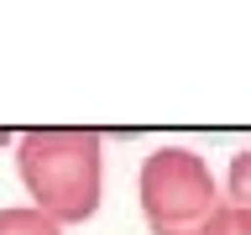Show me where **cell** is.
Returning a JSON list of instances; mask_svg holds the SVG:
<instances>
[{
    "mask_svg": "<svg viewBox=\"0 0 251 235\" xmlns=\"http://www.w3.org/2000/svg\"><path fill=\"white\" fill-rule=\"evenodd\" d=\"M16 172L37 214H47L58 230L84 225L100 209L105 193V146L94 131L74 125H42L16 141Z\"/></svg>",
    "mask_w": 251,
    "mask_h": 235,
    "instance_id": "cell-1",
    "label": "cell"
},
{
    "mask_svg": "<svg viewBox=\"0 0 251 235\" xmlns=\"http://www.w3.org/2000/svg\"><path fill=\"white\" fill-rule=\"evenodd\" d=\"M141 214L152 235H215L225 219V193L199 152L157 146L136 178Z\"/></svg>",
    "mask_w": 251,
    "mask_h": 235,
    "instance_id": "cell-2",
    "label": "cell"
},
{
    "mask_svg": "<svg viewBox=\"0 0 251 235\" xmlns=\"http://www.w3.org/2000/svg\"><path fill=\"white\" fill-rule=\"evenodd\" d=\"M0 146H11V131H0Z\"/></svg>",
    "mask_w": 251,
    "mask_h": 235,
    "instance_id": "cell-6",
    "label": "cell"
},
{
    "mask_svg": "<svg viewBox=\"0 0 251 235\" xmlns=\"http://www.w3.org/2000/svg\"><path fill=\"white\" fill-rule=\"evenodd\" d=\"M225 204H230V209H251V146L230 157V172H225Z\"/></svg>",
    "mask_w": 251,
    "mask_h": 235,
    "instance_id": "cell-4",
    "label": "cell"
},
{
    "mask_svg": "<svg viewBox=\"0 0 251 235\" xmlns=\"http://www.w3.org/2000/svg\"><path fill=\"white\" fill-rule=\"evenodd\" d=\"M215 235H251V209H230L225 204V219H220Z\"/></svg>",
    "mask_w": 251,
    "mask_h": 235,
    "instance_id": "cell-5",
    "label": "cell"
},
{
    "mask_svg": "<svg viewBox=\"0 0 251 235\" xmlns=\"http://www.w3.org/2000/svg\"><path fill=\"white\" fill-rule=\"evenodd\" d=\"M0 235H63V230L31 204H11V209H0Z\"/></svg>",
    "mask_w": 251,
    "mask_h": 235,
    "instance_id": "cell-3",
    "label": "cell"
}]
</instances>
